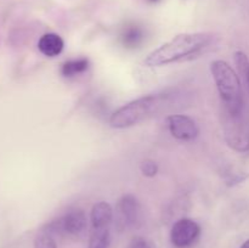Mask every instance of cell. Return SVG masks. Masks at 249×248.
<instances>
[{
    "instance_id": "1",
    "label": "cell",
    "mask_w": 249,
    "mask_h": 248,
    "mask_svg": "<svg viewBox=\"0 0 249 248\" xmlns=\"http://www.w3.org/2000/svg\"><path fill=\"white\" fill-rule=\"evenodd\" d=\"M213 40L214 35L212 33L179 34L148 53L145 58V65L157 67L195 57L208 49Z\"/></svg>"
},
{
    "instance_id": "2",
    "label": "cell",
    "mask_w": 249,
    "mask_h": 248,
    "mask_svg": "<svg viewBox=\"0 0 249 248\" xmlns=\"http://www.w3.org/2000/svg\"><path fill=\"white\" fill-rule=\"evenodd\" d=\"M168 94H151L133 100L117 109L109 118L112 128L124 129L139 124L158 113L168 104Z\"/></svg>"
},
{
    "instance_id": "3",
    "label": "cell",
    "mask_w": 249,
    "mask_h": 248,
    "mask_svg": "<svg viewBox=\"0 0 249 248\" xmlns=\"http://www.w3.org/2000/svg\"><path fill=\"white\" fill-rule=\"evenodd\" d=\"M211 71L224 104V109L233 112L243 108L245 104L240 78L232 67L225 61L216 60L212 62Z\"/></svg>"
},
{
    "instance_id": "4",
    "label": "cell",
    "mask_w": 249,
    "mask_h": 248,
    "mask_svg": "<svg viewBox=\"0 0 249 248\" xmlns=\"http://www.w3.org/2000/svg\"><path fill=\"white\" fill-rule=\"evenodd\" d=\"M224 136L231 148L237 152L249 151V114L246 108L238 111L224 109Z\"/></svg>"
},
{
    "instance_id": "5",
    "label": "cell",
    "mask_w": 249,
    "mask_h": 248,
    "mask_svg": "<svg viewBox=\"0 0 249 248\" xmlns=\"http://www.w3.org/2000/svg\"><path fill=\"white\" fill-rule=\"evenodd\" d=\"M88 226V219L84 211L82 209H71L62 216L56 220L51 221L45 226L44 230L50 232L51 235H70V236H80L84 233Z\"/></svg>"
},
{
    "instance_id": "6",
    "label": "cell",
    "mask_w": 249,
    "mask_h": 248,
    "mask_svg": "<svg viewBox=\"0 0 249 248\" xmlns=\"http://www.w3.org/2000/svg\"><path fill=\"white\" fill-rule=\"evenodd\" d=\"M201 233V226L192 219L182 218L173 225L170 241L177 248H187L196 242Z\"/></svg>"
},
{
    "instance_id": "7",
    "label": "cell",
    "mask_w": 249,
    "mask_h": 248,
    "mask_svg": "<svg viewBox=\"0 0 249 248\" xmlns=\"http://www.w3.org/2000/svg\"><path fill=\"white\" fill-rule=\"evenodd\" d=\"M170 134L181 141H192L198 136L199 129L195 119L185 114H172L167 118Z\"/></svg>"
},
{
    "instance_id": "8",
    "label": "cell",
    "mask_w": 249,
    "mask_h": 248,
    "mask_svg": "<svg viewBox=\"0 0 249 248\" xmlns=\"http://www.w3.org/2000/svg\"><path fill=\"white\" fill-rule=\"evenodd\" d=\"M122 221L129 226H138L141 223V206L133 195H124L117 203Z\"/></svg>"
},
{
    "instance_id": "9",
    "label": "cell",
    "mask_w": 249,
    "mask_h": 248,
    "mask_svg": "<svg viewBox=\"0 0 249 248\" xmlns=\"http://www.w3.org/2000/svg\"><path fill=\"white\" fill-rule=\"evenodd\" d=\"M63 46H65L63 39L55 33L44 34L38 41V49L43 55L48 57H55L60 55L63 50Z\"/></svg>"
},
{
    "instance_id": "10",
    "label": "cell",
    "mask_w": 249,
    "mask_h": 248,
    "mask_svg": "<svg viewBox=\"0 0 249 248\" xmlns=\"http://www.w3.org/2000/svg\"><path fill=\"white\" fill-rule=\"evenodd\" d=\"M113 218V211L111 204L107 202H99L94 204L91 209V225L92 229L109 228Z\"/></svg>"
},
{
    "instance_id": "11",
    "label": "cell",
    "mask_w": 249,
    "mask_h": 248,
    "mask_svg": "<svg viewBox=\"0 0 249 248\" xmlns=\"http://www.w3.org/2000/svg\"><path fill=\"white\" fill-rule=\"evenodd\" d=\"M145 39L143 29L138 24H128L123 28L121 33V41L125 48L134 49L141 45Z\"/></svg>"
},
{
    "instance_id": "12",
    "label": "cell",
    "mask_w": 249,
    "mask_h": 248,
    "mask_svg": "<svg viewBox=\"0 0 249 248\" xmlns=\"http://www.w3.org/2000/svg\"><path fill=\"white\" fill-rule=\"evenodd\" d=\"M89 68V60L88 58H77V60H70L61 66V74L66 78L74 77V75L84 73Z\"/></svg>"
},
{
    "instance_id": "13",
    "label": "cell",
    "mask_w": 249,
    "mask_h": 248,
    "mask_svg": "<svg viewBox=\"0 0 249 248\" xmlns=\"http://www.w3.org/2000/svg\"><path fill=\"white\" fill-rule=\"evenodd\" d=\"M111 243V233L109 228L92 229L89 237L88 248H108Z\"/></svg>"
},
{
    "instance_id": "14",
    "label": "cell",
    "mask_w": 249,
    "mask_h": 248,
    "mask_svg": "<svg viewBox=\"0 0 249 248\" xmlns=\"http://www.w3.org/2000/svg\"><path fill=\"white\" fill-rule=\"evenodd\" d=\"M34 248H57V245L53 236L43 229L34 240Z\"/></svg>"
},
{
    "instance_id": "15",
    "label": "cell",
    "mask_w": 249,
    "mask_h": 248,
    "mask_svg": "<svg viewBox=\"0 0 249 248\" xmlns=\"http://www.w3.org/2000/svg\"><path fill=\"white\" fill-rule=\"evenodd\" d=\"M235 63L237 66L238 71L245 78H247L249 73V60L245 53L242 51H236L235 53Z\"/></svg>"
},
{
    "instance_id": "16",
    "label": "cell",
    "mask_w": 249,
    "mask_h": 248,
    "mask_svg": "<svg viewBox=\"0 0 249 248\" xmlns=\"http://www.w3.org/2000/svg\"><path fill=\"white\" fill-rule=\"evenodd\" d=\"M140 170H141V173L145 175V177H152L158 173V165L155 160L146 159L141 163Z\"/></svg>"
},
{
    "instance_id": "17",
    "label": "cell",
    "mask_w": 249,
    "mask_h": 248,
    "mask_svg": "<svg viewBox=\"0 0 249 248\" xmlns=\"http://www.w3.org/2000/svg\"><path fill=\"white\" fill-rule=\"evenodd\" d=\"M128 248H153L151 245L150 241H147L146 238L141 237V236H135L133 240L129 243Z\"/></svg>"
},
{
    "instance_id": "18",
    "label": "cell",
    "mask_w": 249,
    "mask_h": 248,
    "mask_svg": "<svg viewBox=\"0 0 249 248\" xmlns=\"http://www.w3.org/2000/svg\"><path fill=\"white\" fill-rule=\"evenodd\" d=\"M240 248H249V240H247V241H246V242L245 243H243V245L242 246H241V247Z\"/></svg>"
},
{
    "instance_id": "19",
    "label": "cell",
    "mask_w": 249,
    "mask_h": 248,
    "mask_svg": "<svg viewBox=\"0 0 249 248\" xmlns=\"http://www.w3.org/2000/svg\"><path fill=\"white\" fill-rule=\"evenodd\" d=\"M148 1H151V2H157L158 0H148Z\"/></svg>"
},
{
    "instance_id": "20",
    "label": "cell",
    "mask_w": 249,
    "mask_h": 248,
    "mask_svg": "<svg viewBox=\"0 0 249 248\" xmlns=\"http://www.w3.org/2000/svg\"><path fill=\"white\" fill-rule=\"evenodd\" d=\"M246 79H247V82H248V84H249V73H248V75H247V78H246Z\"/></svg>"
}]
</instances>
